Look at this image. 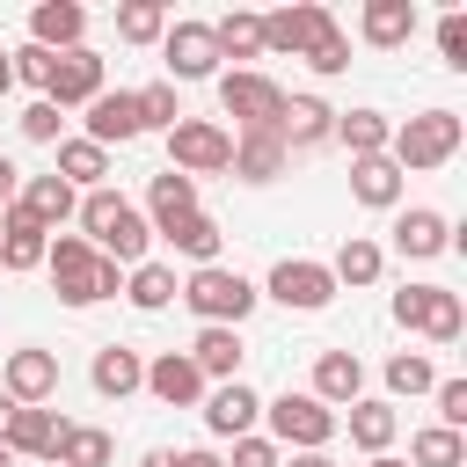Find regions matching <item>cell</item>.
<instances>
[{"mask_svg": "<svg viewBox=\"0 0 467 467\" xmlns=\"http://www.w3.org/2000/svg\"><path fill=\"white\" fill-rule=\"evenodd\" d=\"M80 226H88L80 241H88L95 255H109L117 270L146 263V241H153V226H146V212H139V204H124V197L109 190V182L80 197Z\"/></svg>", "mask_w": 467, "mask_h": 467, "instance_id": "cell-1", "label": "cell"}, {"mask_svg": "<svg viewBox=\"0 0 467 467\" xmlns=\"http://www.w3.org/2000/svg\"><path fill=\"white\" fill-rule=\"evenodd\" d=\"M44 270H51V285H58L66 306H95V299H117V292H124V270H117L109 255H95L80 234H51Z\"/></svg>", "mask_w": 467, "mask_h": 467, "instance_id": "cell-2", "label": "cell"}, {"mask_svg": "<svg viewBox=\"0 0 467 467\" xmlns=\"http://www.w3.org/2000/svg\"><path fill=\"white\" fill-rule=\"evenodd\" d=\"M460 139H467L460 109H416L409 124H394V139H387V161H394L401 175H431V168H445V161L460 153Z\"/></svg>", "mask_w": 467, "mask_h": 467, "instance_id": "cell-3", "label": "cell"}, {"mask_svg": "<svg viewBox=\"0 0 467 467\" xmlns=\"http://www.w3.org/2000/svg\"><path fill=\"white\" fill-rule=\"evenodd\" d=\"M175 299L204 321V328H241L248 314H255V285L241 277V270H226V263H204V270H190L182 285H175Z\"/></svg>", "mask_w": 467, "mask_h": 467, "instance_id": "cell-4", "label": "cell"}, {"mask_svg": "<svg viewBox=\"0 0 467 467\" xmlns=\"http://www.w3.org/2000/svg\"><path fill=\"white\" fill-rule=\"evenodd\" d=\"M263 416H270V445L277 452H321L336 431H343V416L336 409H321L314 394H277V401H263Z\"/></svg>", "mask_w": 467, "mask_h": 467, "instance_id": "cell-5", "label": "cell"}, {"mask_svg": "<svg viewBox=\"0 0 467 467\" xmlns=\"http://www.w3.org/2000/svg\"><path fill=\"white\" fill-rule=\"evenodd\" d=\"M219 109L234 117V131H277V109H285V88L255 66H234L219 73Z\"/></svg>", "mask_w": 467, "mask_h": 467, "instance_id": "cell-6", "label": "cell"}, {"mask_svg": "<svg viewBox=\"0 0 467 467\" xmlns=\"http://www.w3.org/2000/svg\"><path fill=\"white\" fill-rule=\"evenodd\" d=\"M168 168L175 175H226L234 168V131L226 124H212V117H182L175 131H168Z\"/></svg>", "mask_w": 467, "mask_h": 467, "instance_id": "cell-7", "label": "cell"}, {"mask_svg": "<svg viewBox=\"0 0 467 467\" xmlns=\"http://www.w3.org/2000/svg\"><path fill=\"white\" fill-rule=\"evenodd\" d=\"M394 321L409 336H431V343H460V328H467L460 292H445V285H401L394 292Z\"/></svg>", "mask_w": 467, "mask_h": 467, "instance_id": "cell-8", "label": "cell"}, {"mask_svg": "<svg viewBox=\"0 0 467 467\" xmlns=\"http://www.w3.org/2000/svg\"><path fill=\"white\" fill-rule=\"evenodd\" d=\"M263 299H277V306H292V314H321V306L336 299V277H328V263L285 255V263L263 277Z\"/></svg>", "mask_w": 467, "mask_h": 467, "instance_id": "cell-9", "label": "cell"}, {"mask_svg": "<svg viewBox=\"0 0 467 467\" xmlns=\"http://www.w3.org/2000/svg\"><path fill=\"white\" fill-rule=\"evenodd\" d=\"M161 58H168V88H175V80H219V44H212V22H168Z\"/></svg>", "mask_w": 467, "mask_h": 467, "instance_id": "cell-10", "label": "cell"}, {"mask_svg": "<svg viewBox=\"0 0 467 467\" xmlns=\"http://www.w3.org/2000/svg\"><path fill=\"white\" fill-rule=\"evenodd\" d=\"M102 88H109V80H102V51H88V44H80V51H58V58H51L44 102H51V109H88Z\"/></svg>", "mask_w": 467, "mask_h": 467, "instance_id": "cell-11", "label": "cell"}, {"mask_svg": "<svg viewBox=\"0 0 467 467\" xmlns=\"http://www.w3.org/2000/svg\"><path fill=\"white\" fill-rule=\"evenodd\" d=\"M328 22H336L328 7H314V0H292V7L263 15V51H277V58H306V51H314V36H321Z\"/></svg>", "mask_w": 467, "mask_h": 467, "instance_id": "cell-12", "label": "cell"}, {"mask_svg": "<svg viewBox=\"0 0 467 467\" xmlns=\"http://www.w3.org/2000/svg\"><path fill=\"white\" fill-rule=\"evenodd\" d=\"M0 394L7 401H22V409H44L51 394H58V358L51 350H7V365H0Z\"/></svg>", "mask_w": 467, "mask_h": 467, "instance_id": "cell-13", "label": "cell"}, {"mask_svg": "<svg viewBox=\"0 0 467 467\" xmlns=\"http://www.w3.org/2000/svg\"><path fill=\"white\" fill-rule=\"evenodd\" d=\"M80 124H88L80 139H95L102 153H109V146H131V139L146 131V124H139V95H131V88H102V95L88 102V117H80Z\"/></svg>", "mask_w": 467, "mask_h": 467, "instance_id": "cell-14", "label": "cell"}, {"mask_svg": "<svg viewBox=\"0 0 467 467\" xmlns=\"http://www.w3.org/2000/svg\"><path fill=\"white\" fill-rule=\"evenodd\" d=\"M197 409H204V431H212V438H248L255 416H263V394H255L248 379H219Z\"/></svg>", "mask_w": 467, "mask_h": 467, "instance_id": "cell-15", "label": "cell"}, {"mask_svg": "<svg viewBox=\"0 0 467 467\" xmlns=\"http://www.w3.org/2000/svg\"><path fill=\"white\" fill-rule=\"evenodd\" d=\"M29 44L51 51V58H58V51H80V44H88V7H80V0H36V7H29Z\"/></svg>", "mask_w": 467, "mask_h": 467, "instance_id": "cell-16", "label": "cell"}, {"mask_svg": "<svg viewBox=\"0 0 467 467\" xmlns=\"http://www.w3.org/2000/svg\"><path fill=\"white\" fill-rule=\"evenodd\" d=\"M277 139H285V153H306V146L336 139V109H328L321 95H285V109H277Z\"/></svg>", "mask_w": 467, "mask_h": 467, "instance_id": "cell-17", "label": "cell"}, {"mask_svg": "<svg viewBox=\"0 0 467 467\" xmlns=\"http://www.w3.org/2000/svg\"><path fill=\"white\" fill-rule=\"evenodd\" d=\"M146 394L168 401V409H197V401H204V372L190 365V350H161V358L146 365Z\"/></svg>", "mask_w": 467, "mask_h": 467, "instance_id": "cell-18", "label": "cell"}, {"mask_svg": "<svg viewBox=\"0 0 467 467\" xmlns=\"http://www.w3.org/2000/svg\"><path fill=\"white\" fill-rule=\"evenodd\" d=\"M306 394H314L321 409H350V401H365V365H358V350H321Z\"/></svg>", "mask_w": 467, "mask_h": 467, "instance_id": "cell-19", "label": "cell"}, {"mask_svg": "<svg viewBox=\"0 0 467 467\" xmlns=\"http://www.w3.org/2000/svg\"><path fill=\"white\" fill-rule=\"evenodd\" d=\"M394 248H401L409 263H431V255H445V248H452V226H445V212H431V204H409V212H394Z\"/></svg>", "mask_w": 467, "mask_h": 467, "instance_id": "cell-20", "label": "cell"}, {"mask_svg": "<svg viewBox=\"0 0 467 467\" xmlns=\"http://www.w3.org/2000/svg\"><path fill=\"white\" fill-rule=\"evenodd\" d=\"M58 438H66V416L58 409H15V423H7V452L15 460H58Z\"/></svg>", "mask_w": 467, "mask_h": 467, "instance_id": "cell-21", "label": "cell"}, {"mask_svg": "<svg viewBox=\"0 0 467 467\" xmlns=\"http://www.w3.org/2000/svg\"><path fill=\"white\" fill-rule=\"evenodd\" d=\"M15 204H22L44 234H58V226L80 212V190H73V182H58V175H22V197H15Z\"/></svg>", "mask_w": 467, "mask_h": 467, "instance_id": "cell-22", "label": "cell"}, {"mask_svg": "<svg viewBox=\"0 0 467 467\" xmlns=\"http://www.w3.org/2000/svg\"><path fill=\"white\" fill-rule=\"evenodd\" d=\"M88 379H95V394H102V401H124V394H139V387H146V358H139L131 343H102V350H95V365H88Z\"/></svg>", "mask_w": 467, "mask_h": 467, "instance_id": "cell-23", "label": "cell"}, {"mask_svg": "<svg viewBox=\"0 0 467 467\" xmlns=\"http://www.w3.org/2000/svg\"><path fill=\"white\" fill-rule=\"evenodd\" d=\"M44 248H51V234L22 204H7L0 212V270H44Z\"/></svg>", "mask_w": 467, "mask_h": 467, "instance_id": "cell-24", "label": "cell"}, {"mask_svg": "<svg viewBox=\"0 0 467 467\" xmlns=\"http://www.w3.org/2000/svg\"><path fill=\"white\" fill-rule=\"evenodd\" d=\"M285 161H292V153H285L277 131H234V175H241V182H277Z\"/></svg>", "mask_w": 467, "mask_h": 467, "instance_id": "cell-25", "label": "cell"}, {"mask_svg": "<svg viewBox=\"0 0 467 467\" xmlns=\"http://www.w3.org/2000/svg\"><path fill=\"white\" fill-rule=\"evenodd\" d=\"M401 182H409V175H401L387 153H372V161H350V197H358L365 212H394V204H401Z\"/></svg>", "mask_w": 467, "mask_h": 467, "instance_id": "cell-26", "label": "cell"}, {"mask_svg": "<svg viewBox=\"0 0 467 467\" xmlns=\"http://www.w3.org/2000/svg\"><path fill=\"white\" fill-rule=\"evenodd\" d=\"M153 234H161L175 255H190L197 270H204V263H219V241H226L212 212H182V219H168V226H153Z\"/></svg>", "mask_w": 467, "mask_h": 467, "instance_id": "cell-27", "label": "cell"}, {"mask_svg": "<svg viewBox=\"0 0 467 467\" xmlns=\"http://www.w3.org/2000/svg\"><path fill=\"white\" fill-rule=\"evenodd\" d=\"M358 29H365V44H379V51H401V44L416 36V0H365Z\"/></svg>", "mask_w": 467, "mask_h": 467, "instance_id": "cell-28", "label": "cell"}, {"mask_svg": "<svg viewBox=\"0 0 467 467\" xmlns=\"http://www.w3.org/2000/svg\"><path fill=\"white\" fill-rule=\"evenodd\" d=\"M241 328H197V343H190V365L204 372V379H241Z\"/></svg>", "mask_w": 467, "mask_h": 467, "instance_id": "cell-29", "label": "cell"}, {"mask_svg": "<svg viewBox=\"0 0 467 467\" xmlns=\"http://www.w3.org/2000/svg\"><path fill=\"white\" fill-rule=\"evenodd\" d=\"M336 139L350 146V161H372V153H387L394 124H387L379 109H336Z\"/></svg>", "mask_w": 467, "mask_h": 467, "instance_id": "cell-30", "label": "cell"}, {"mask_svg": "<svg viewBox=\"0 0 467 467\" xmlns=\"http://www.w3.org/2000/svg\"><path fill=\"white\" fill-rule=\"evenodd\" d=\"M58 182H73V190H102V175H109V153L95 146V139H58V168H51Z\"/></svg>", "mask_w": 467, "mask_h": 467, "instance_id": "cell-31", "label": "cell"}, {"mask_svg": "<svg viewBox=\"0 0 467 467\" xmlns=\"http://www.w3.org/2000/svg\"><path fill=\"white\" fill-rule=\"evenodd\" d=\"M350 445L358 452H387L394 445V431H401V416H394V401H350Z\"/></svg>", "mask_w": 467, "mask_h": 467, "instance_id": "cell-32", "label": "cell"}, {"mask_svg": "<svg viewBox=\"0 0 467 467\" xmlns=\"http://www.w3.org/2000/svg\"><path fill=\"white\" fill-rule=\"evenodd\" d=\"M146 226H168V219H182V212H197V182L190 175H175V168H161L153 182H146Z\"/></svg>", "mask_w": 467, "mask_h": 467, "instance_id": "cell-33", "label": "cell"}, {"mask_svg": "<svg viewBox=\"0 0 467 467\" xmlns=\"http://www.w3.org/2000/svg\"><path fill=\"white\" fill-rule=\"evenodd\" d=\"M379 270H387V255H379V241H365V234H350V241L336 248V263H328L336 292H343V285H379Z\"/></svg>", "mask_w": 467, "mask_h": 467, "instance_id": "cell-34", "label": "cell"}, {"mask_svg": "<svg viewBox=\"0 0 467 467\" xmlns=\"http://www.w3.org/2000/svg\"><path fill=\"white\" fill-rule=\"evenodd\" d=\"M212 44H219V58H263V15H248V7L219 15L212 22Z\"/></svg>", "mask_w": 467, "mask_h": 467, "instance_id": "cell-35", "label": "cell"}, {"mask_svg": "<svg viewBox=\"0 0 467 467\" xmlns=\"http://www.w3.org/2000/svg\"><path fill=\"white\" fill-rule=\"evenodd\" d=\"M124 299H131L139 314H161V306L175 299V270H168V263H131V270H124Z\"/></svg>", "mask_w": 467, "mask_h": 467, "instance_id": "cell-36", "label": "cell"}, {"mask_svg": "<svg viewBox=\"0 0 467 467\" xmlns=\"http://www.w3.org/2000/svg\"><path fill=\"white\" fill-rule=\"evenodd\" d=\"M117 460V438L109 431H95V423H66V438H58V467H109Z\"/></svg>", "mask_w": 467, "mask_h": 467, "instance_id": "cell-37", "label": "cell"}, {"mask_svg": "<svg viewBox=\"0 0 467 467\" xmlns=\"http://www.w3.org/2000/svg\"><path fill=\"white\" fill-rule=\"evenodd\" d=\"M409 467H467V438L445 431V423H431V431L409 438Z\"/></svg>", "mask_w": 467, "mask_h": 467, "instance_id": "cell-38", "label": "cell"}, {"mask_svg": "<svg viewBox=\"0 0 467 467\" xmlns=\"http://www.w3.org/2000/svg\"><path fill=\"white\" fill-rule=\"evenodd\" d=\"M117 36L124 44H161L168 36V7L161 0H124L117 7Z\"/></svg>", "mask_w": 467, "mask_h": 467, "instance_id": "cell-39", "label": "cell"}, {"mask_svg": "<svg viewBox=\"0 0 467 467\" xmlns=\"http://www.w3.org/2000/svg\"><path fill=\"white\" fill-rule=\"evenodd\" d=\"M431 387H438V372H431L423 350H394V358H387V394H409V401H416V394H431Z\"/></svg>", "mask_w": 467, "mask_h": 467, "instance_id": "cell-40", "label": "cell"}, {"mask_svg": "<svg viewBox=\"0 0 467 467\" xmlns=\"http://www.w3.org/2000/svg\"><path fill=\"white\" fill-rule=\"evenodd\" d=\"M139 124H146V131H175V124H182V102H175V88H168V80L139 88Z\"/></svg>", "mask_w": 467, "mask_h": 467, "instance_id": "cell-41", "label": "cell"}, {"mask_svg": "<svg viewBox=\"0 0 467 467\" xmlns=\"http://www.w3.org/2000/svg\"><path fill=\"white\" fill-rule=\"evenodd\" d=\"M306 66H314L321 80H336V73H350V36H343V29L328 22V29L314 36V51H306Z\"/></svg>", "mask_w": 467, "mask_h": 467, "instance_id": "cell-42", "label": "cell"}, {"mask_svg": "<svg viewBox=\"0 0 467 467\" xmlns=\"http://www.w3.org/2000/svg\"><path fill=\"white\" fill-rule=\"evenodd\" d=\"M438 58H445L452 73H467V15H460V7L438 22Z\"/></svg>", "mask_w": 467, "mask_h": 467, "instance_id": "cell-43", "label": "cell"}, {"mask_svg": "<svg viewBox=\"0 0 467 467\" xmlns=\"http://www.w3.org/2000/svg\"><path fill=\"white\" fill-rule=\"evenodd\" d=\"M58 124H66V109H51L44 95L22 109V139H36V146H58Z\"/></svg>", "mask_w": 467, "mask_h": 467, "instance_id": "cell-44", "label": "cell"}, {"mask_svg": "<svg viewBox=\"0 0 467 467\" xmlns=\"http://www.w3.org/2000/svg\"><path fill=\"white\" fill-rule=\"evenodd\" d=\"M7 66H15V80H29V88L44 95V80H51V51H36V44H15V51H7Z\"/></svg>", "mask_w": 467, "mask_h": 467, "instance_id": "cell-45", "label": "cell"}, {"mask_svg": "<svg viewBox=\"0 0 467 467\" xmlns=\"http://www.w3.org/2000/svg\"><path fill=\"white\" fill-rule=\"evenodd\" d=\"M226 467H285V452L263 438V431H248V438H234V460Z\"/></svg>", "mask_w": 467, "mask_h": 467, "instance_id": "cell-46", "label": "cell"}, {"mask_svg": "<svg viewBox=\"0 0 467 467\" xmlns=\"http://www.w3.org/2000/svg\"><path fill=\"white\" fill-rule=\"evenodd\" d=\"M431 394H438V423L460 431V423H467V379H438Z\"/></svg>", "mask_w": 467, "mask_h": 467, "instance_id": "cell-47", "label": "cell"}, {"mask_svg": "<svg viewBox=\"0 0 467 467\" xmlns=\"http://www.w3.org/2000/svg\"><path fill=\"white\" fill-rule=\"evenodd\" d=\"M15 197H22V168H15V161H7V153H0V212H7V204H15Z\"/></svg>", "mask_w": 467, "mask_h": 467, "instance_id": "cell-48", "label": "cell"}, {"mask_svg": "<svg viewBox=\"0 0 467 467\" xmlns=\"http://www.w3.org/2000/svg\"><path fill=\"white\" fill-rule=\"evenodd\" d=\"M175 467H226V460H219V452H204V445H197V452H175Z\"/></svg>", "mask_w": 467, "mask_h": 467, "instance_id": "cell-49", "label": "cell"}, {"mask_svg": "<svg viewBox=\"0 0 467 467\" xmlns=\"http://www.w3.org/2000/svg\"><path fill=\"white\" fill-rule=\"evenodd\" d=\"M285 467H336L328 452H285Z\"/></svg>", "mask_w": 467, "mask_h": 467, "instance_id": "cell-50", "label": "cell"}, {"mask_svg": "<svg viewBox=\"0 0 467 467\" xmlns=\"http://www.w3.org/2000/svg\"><path fill=\"white\" fill-rule=\"evenodd\" d=\"M15 409H22V401H7V394H0V438H7V423H15Z\"/></svg>", "mask_w": 467, "mask_h": 467, "instance_id": "cell-51", "label": "cell"}, {"mask_svg": "<svg viewBox=\"0 0 467 467\" xmlns=\"http://www.w3.org/2000/svg\"><path fill=\"white\" fill-rule=\"evenodd\" d=\"M139 467H175V452H146V460H139Z\"/></svg>", "mask_w": 467, "mask_h": 467, "instance_id": "cell-52", "label": "cell"}, {"mask_svg": "<svg viewBox=\"0 0 467 467\" xmlns=\"http://www.w3.org/2000/svg\"><path fill=\"white\" fill-rule=\"evenodd\" d=\"M365 467H409V460H394V452H372V460H365Z\"/></svg>", "mask_w": 467, "mask_h": 467, "instance_id": "cell-53", "label": "cell"}, {"mask_svg": "<svg viewBox=\"0 0 467 467\" xmlns=\"http://www.w3.org/2000/svg\"><path fill=\"white\" fill-rule=\"evenodd\" d=\"M7 88H15V66H7V51H0V95H7Z\"/></svg>", "mask_w": 467, "mask_h": 467, "instance_id": "cell-54", "label": "cell"}, {"mask_svg": "<svg viewBox=\"0 0 467 467\" xmlns=\"http://www.w3.org/2000/svg\"><path fill=\"white\" fill-rule=\"evenodd\" d=\"M0 467H22V460H15V452H7V445H0Z\"/></svg>", "mask_w": 467, "mask_h": 467, "instance_id": "cell-55", "label": "cell"}]
</instances>
